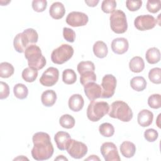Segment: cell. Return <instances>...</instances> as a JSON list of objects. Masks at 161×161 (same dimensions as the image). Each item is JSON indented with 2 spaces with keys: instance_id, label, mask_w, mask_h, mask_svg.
Wrapping results in <instances>:
<instances>
[{
  "instance_id": "cell-23",
  "label": "cell",
  "mask_w": 161,
  "mask_h": 161,
  "mask_svg": "<svg viewBox=\"0 0 161 161\" xmlns=\"http://www.w3.org/2000/svg\"><path fill=\"white\" fill-rule=\"evenodd\" d=\"M130 70L135 73L141 72L145 68V62L143 58L139 56L133 57L129 62Z\"/></svg>"
},
{
  "instance_id": "cell-39",
  "label": "cell",
  "mask_w": 161,
  "mask_h": 161,
  "mask_svg": "<svg viewBox=\"0 0 161 161\" xmlns=\"http://www.w3.org/2000/svg\"><path fill=\"white\" fill-rule=\"evenodd\" d=\"M158 136V133L157 130L153 128H149L145 131L144 138L145 140L149 142H155Z\"/></svg>"
},
{
  "instance_id": "cell-34",
  "label": "cell",
  "mask_w": 161,
  "mask_h": 161,
  "mask_svg": "<svg viewBox=\"0 0 161 161\" xmlns=\"http://www.w3.org/2000/svg\"><path fill=\"white\" fill-rule=\"evenodd\" d=\"M148 79L153 84L161 83V69L155 67L152 69L148 72Z\"/></svg>"
},
{
  "instance_id": "cell-37",
  "label": "cell",
  "mask_w": 161,
  "mask_h": 161,
  "mask_svg": "<svg viewBox=\"0 0 161 161\" xmlns=\"http://www.w3.org/2000/svg\"><path fill=\"white\" fill-rule=\"evenodd\" d=\"M32 8L36 12L40 13L44 11L47 6V1L46 0H34L31 3Z\"/></svg>"
},
{
  "instance_id": "cell-4",
  "label": "cell",
  "mask_w": 161,
  "mask_h": 161,
  "mask_svg": "<svg viewBox=\"0 0 161 161\" xmlns=\"http://www.w3.org/2000/svg\"><path fill=\"white\" fill-rule=\"evenodd\" d=\"M109 116L123 122H128L133 118V112L128 104L123 101H116L111 104Z\"/></svg>"
},
{
  "instance_id": "cell-3",
  "label": "cell",
  "mask_w": 161,
  "mask_h": 161,
  "mask_svg": "<svg viewBox=\"0 0 161 161\" xmlns=\"http://www.w3.org/2000/svg\"><path fill=\"white\" fill-rule=\"evenodd\" d=\"M25 57L28 60L29 67L36 70L43 69L47 63L45 57L42 53L40 48L35 44L30 45L26 48Z\"/></svg>"
},
{
  "instance_id": "cell-17",
  "label": "cell",
  "mask_w": 161,
  "mask_h": 161,
  "mask_svg": "<svg viewBox=\"0 0 161 161\" xmlns=\"http://www.w3.org/2000/svg\"><path fill=\"white\" fill-rule=\"evenodd\" d=\"M84 104V101L80 94H74L72 95L69 99V108L73 111L78 112L80 111L83 108Z\"/></svg>"
},
{
  "instance_id": "cell-11",
  "label": "cell",
  "mask_w": 161,
  "mask_h": 161,
  "mask_svg": "<svg viewBox=\"0 0 161 161\" xmlns=\"http://www.w3.org/2000/svg\"><path fill=\"white\" fill-rule=\"evenodd\" d=\"M101 153L106 161H119L117 147L112 142H105L102 144L100 148Z\"/></svg>"
},
{
  "instance_id": "cell-27",
  "label": "cell",
  "mask_w": 161,
  "mask_h": 161,
  "mask_svg": "<svg viewBox=\"0 0 161 161\" xmlns=\"http://www.w3.org/2000/svg\"><path fill=\"white\" fill-rule=\"evenodd\" d=\"M21 75L22 78L25 81L27 82H33L38 77V70L31 67H27L23 70Z\"/></svg>"
},
{
  "instance_id": "cell-28",
  "label": "cell",
  "mask_w": 161,
  "mask_h": 161,
  "mask_svg": "<svg viewBox=\"0 0 161 161\" xmlns=\"http://www.w3.org/2000/svg\"><path fill=\"white\" fill-rule=\"evenodd\" d=\"M14 69L10 63L5 62L0 64V77L1 78H8L14 74Z\"/></svg>"
},
{
  "instance_id": "cell-41",
  "label": "cell",
  "mask_w": 161,
  "mask_h": 161,
  "mask_svg": "<svg viewBox=\"0 0 161 161\" xmlns=\"http://www.w3.org/2000/svg\"><path fill=\"white\" fill-rule=\"evenodd\" d=\"M142 4V1H126V6L130 11H136L138 10Z\"/></svg>"
},
{
  "instance_id": "cell-45",
  "label": "cell",
  "mask_w": 161,
  "mask_h": 161,
  "mask_svg": "<svg viewBox=\"0 0 161 161\" xmlns=\"http://www.w3.org/2000/svg\"><path fill=\"white\" fill-rule=\"evenodd\" d=\"M55 160H68V159L66 157H65L64 155H58L57 158H55Z\"/></svg>"
},
{
  "instance_id": "cell-31",
  "label": "cell",
  "mask_w": 161,
  "mask_h": 161,
  "mask_svg": "<svg viewBox=\"0 0 161 161\" xmlns=\"http://www.w3.org/2000/svg\"><path fill=\"white\" fill-rule=\"evenodd\" d=\"M99 131L103 136L111 137L114 133V128L111 123H104L99 126Z\"/></svg>"
},
{
  "instance_id": "cell-6",
  "label": "cell",
  "mask_w": 161,
  "mask_h": 161,
  "mask_svg": "<svg viewBox=\"0 0 161 161\" xmlns=\"http://www.w3.org/2000/svg\"><path fill=\"white\" fill-rule=\"evenodd\" d=\"M110 27L112 31L117 34L124 33L128 29V23L125 13L117 9L112 13L109 17Z\"/></svg>"
},
{
  "instance_id": "cell-21",
  "label": "cell",
  "mask_w": 161,
  "mask_h": 161,
  "mask_svg": "<svg viewBox=\"0 0 161 161\" xmlns=\"http://www.w3.org/2000/svg\"><path fill=\"white\" fill-rule=\"evenodd\" d=\"M120 152L123 157L131 158L135 153L136 147L133 143L129 141H125L120 145Z\"/></svg>"
},
{
  "instance_id": "cell-24",
  "label": "cell",
  "mask_w": 161,
  "mask_h": 161,
  "mask_svg": "<svg viewBox=\"0 0 161 161\" xmlns=\"http://www.w3.org/2000/svg\"><path fill=\"white\" fill-rule=\"evenodd\" d=\"M145 58L148 63L155 64L160 60V52L156 47H152L147 50L145 54Z\"/></svg>"
},
{
  "instance_id": "cell-13",
  "label": "cell",
  "mask_w": 161,
  "mask_h": 161,
  "mask_svg": "<svg viewBox=\"0 0 161 161\" xmlns=\"http://www.w3.org/2000/svg\"><path fill=\"white\" fill-rule=\"evenodd\" d=\"M65 20L69 25L72 27H79L85 26L89 21V18L84 13L72 11L68 14Z\"/></svg>"
},
{
  "instance_id": "cell-16",
  "label": "cell",
  "mask_w": 161,
  "mask_h": 161,
  "mask_svg": "<svg viewBox=\"0 0 161 161\" xmlns=\"http://www.w3.org/2000/svg\"><path fill=\"white\" fill-rule=\"evenodd\" d=\"M111 47L114 53L121 55L128 51L129 43L128 40L125 38H116L112 41Z\"/></svg>"
},
{
  "instance_id": "cell-9",
  "label": "cell",
  "mask_w": 161,
  "mask_h": 161,
  "mask_svg": "<svg viewBox=\"0 0 161 161\" xmlns=\"http://www.w3.org/2000/svg\"><path fill=\"white\" fill-rule=\"evenodd\" d=\"M157 23V20L152 15L144 14L137 16L134 21L135 28L140 31H145L153 28Z\"/></svg>"
},
{
  "instance_id": "cell-12",
  "label": "cell",
  "mask_w": 161,
  "mask_h": 161,
  "mask_svg": "<svg viewBox=\"0 0 161 161\" xmlns=\"http://www.w3.org/2000/svg\"><path fill=\"white\" fill-rule=\"evenodd\" d=\"M58 77V70L55 67H50L42 74L40 79V82L42 86L51 87L54 86L57 82Z\"/></svg>"
},
{
  "instance_id": "cell-26",
  "label": "cell",
  "mask_w": 161,
  "mask_h": 161,
  "mask_svg": "<svg viewBox=\"0 0 161 161\" xmlns=\"http://www.w3.org/2000/svg\"><path fill=\"white\" fill-rule=\"evenodd\" d=\"M13 93L15 97L19 99H24L27 97L28 94V89L23 84H16L13 87Z\"/></svg>"
},
{
  "instance_id": "cell-32",
  "label": "cell",
  "mask_w": 161,
  "mask_h": 161,
  "mask_svg": "<svg viewBox=\"0 0 161 161\" xmlns=\"http://www.w3.org/2000/svg\"><path fill=\"white\" fill-rule=\"evenodd\" d=\"M77 69L79 74L80 75L86 72H94L95 66L94 63L91 61H82L78 64Z\"/></svg>"
},
{
  "instance_id": "cell-35",
  "label": "cell",
  "mask_w": 161,
  "mask_h": 161,
  "mask_svg": "<svg viewBox=\"0 0 161 161\" xmlns=\"http://www.w3.org/2000/svg\"><path fill=\"white\" fill-rule=\"evenodd\" d=\"M116 2L114 0H104L101 4V9L105 13H111L115 11Z\"/></svg>"
},
{
  "instance_id": "cell-8",
  "label": "cell",
  "mask_w": 161,
  "mask_h": 161,
  "mask_svg": "<svg viewBox=\"0 0 161 161\" xmlns=\"http://www.w3.org/2000/svg\"><path fill=\"white\" fill-rule=\"evenodd\" d=\"M116 79L112 74L105 75L102 79L101 88H102V98L111 97L115 92L116 87Z\"/></svg>"
},
{
  "instance_id": "cell-30",
  "label": "cell",
  "mask_w": 161,
  "mask_h": 161,
  "mask_svg": "<svg viewBox=\"0 0 161 161\" xmlns=\"http://www.w3.org/2000/svg\"><path fill=\"white\" fill-rule=\"evenodd\" d=\"M59 123L62 127L67 129H70L75 125V119L71 115L65 114L60 118Z\"/></svg>"
},
{
  "instance_id": "cell-2",
  "label": "cell",
  "mask_w": 161,
  "mask_h": 161,
  "mask_svg": "<svg viewBox=\"0 0 161 161\" xmlns=\"http://www.w3.org/2000/svg\"><path fill=\"white\" fill-rule=\"evenodd\" d=\"M38 39V35L36 31L33 28H28L15 36L13 46L17 52L23 53L29 45L36 43Z\"/></svg>"
},
{
  "instance_id": "cell-40",
  "label": "cell",
  "mask_w": 161,
  "mask_h": 161,
  "mask_svg": "<svg viewBox=\"0 0 161 161\" xmlns=\"http://www.w3.org/2000/svg\"><path fill=\"white\" fill-rule=\"evenodd\" d=\"M63 36L66 41L73 43L75 39V33L72 29L64 27L63 28Z\"/></svg>"
},
{
  "instance_id": "cell-38",
  "label": "cell",
  "mask_w": 161,
  "mask_h": 161,
  "mask_svg": "<svg viewBox=\"0 0 161 161\" xmlns=\"http://www.w3.org/2000/svg\"><path fill=\"white\" fill-rule=\"evenodd\" d=\"M161 8L160 1H148L147 3V9L152 13H156L160 11Z\"/></svg>"
},
{
  "instance_id": "cell-1",
  "label": "cell",
  "mask_w": 161,
  "mask_h": 161,
  "mask_svg": "<svg viewBox=\"0 0 161 161\" xmlns=\"http://www.w3.org/2000/svg\"><path fill=\"white\" fill-rule=\"evenodd\" d=\"M33 147L31 155L36 160H45L53 153V147L49 135L45 132H37L32 137Z\"/></svg>"
},
{
  "instance_id": "cell-44",
  "label": "cell",
  "mask_w": 161,
  "mask_h": 161,
  "mask_svg": "<svg viewBox=\"0 0 161 161\" xmlns=\"http://www.w3.org/2000/svg\"><path fill=\"white\" fill-rule=\"evenodd\" d=\"M100 160V158L97 156V155H90V157H89L88 158H87L86 159H85V160Z\"/></svg>"
},
{
  "instance_id": "cell-29",
  "label": "cell",
  "mask_w": 161,
  "mask_h": 161,
  "mask_svg": "<svg viewBox=\"0 0 161 161\" xmlns=\"http://www.w3.org/2000/svg\"><path fill=\"white\" fill-rule=\"evenodd\" d=\"M62 80L66 84H73L77 80V75L74 70L65 69L62 73Z\"/></svg>"
},
{
  "instance_id": "cell-22",
  "label": "cell",
  "mask_w": 161,
  "mask_h": 161,
  "mask_svg": "<svg viewBox=\"0 0 161 161\" xmlns=\"http://www.w3.org/2000/svg\"><path fill=\"white\" fill-rule=\"evenodd\" d=\"M94 54L99 58L106 57L108 53V49L106 44L103 41H97L94 43L92 47Z\"/></svg>"
},
{
  "instance_id": "cell-25",
  "label": "cell",
  "mask_w": 161,
  "mask_h": 161,
  "mask_svg": "<svg viewBox=\"0 0 161 161\" xmlns=\"http://www.w3.org/2000/svg\"><path fill=\"white\" fill-rule=\"evenodd\" d=\"M130 86L133 90L140 92L143 91L146 88L147 81L143 77H134L130 80Z\"/></svg>"
},
{
  "instance_id": "cell-19",
  "label": "cell",
  "mask_w": 161,
  "mask_h": 161,
  "mask_svg": "<svg viewBox=\"0 0 161 161\" xmlns=\"http://www.w3.org/2000/svg\"><path fill=\"white\" fill-rule=\"evenodd\" d=\"M65 13V7L60 2H55L50 7L49 14L53 19H60L64 17Z\"/></svg>"
},
{
  "instance_id": "cell-36",
  "label": "cell",
  "mask_w": 161,
  "mask_h": 161,
  "mask_svg": "<svg viewBox=\"0 0 161 161\" xmlns=\"http://www.w3.org/2000/svg\"><path fill=\"white\" fill-rule=\"evenodd\" d=\"M148 106L153 109H158L161 107V96L159 94H153L148 99Z\"/></svg>"
},
{
  "instance_id": "cell-42",
  "label": "cell",
  "mask_w": 161,
  "mask_h": 161,
  "mask_svg": "<svg viewBox=\"0 0 161 161\" xmlns=\"http://www.w3.org/2000/svg\"><path fill=\"white\" fill-rule=\"evenodd\" d=\"M9 94V87L7 83L0 82V99H4L7 98Z\"/></svg>"
},
{
  "instance_id": "cell-10",
  "label": "cell",
  "mask_w": 161,
  "mask_h": 161,
  "mask_svg": "<svg viewBox=\"0 0 161 161\" xmlns=\"http://www.w3.org/2000/svg\"><path fill=\"white\" fill-rule=\"evenodd\" d=\"M68 153L74 158L79 159L84 157L87 153V147L81 142L71 139L67 148Z\"/></svg>"
},
{
  "instance_id": "cell-33",
  "label": "cell",
  "mask_w": 161,
  "mask_h": 161,
  "mask_svg": "<svg viewBox=\"0 0 161 161\" xmlns=\"http://www.w3.org/2000/svg\"><path fill=\"white\" fill-rule=\"evenodd\" d=\"M96 80V75L94 72H86L80 74V82L83 86H85L86 84L90 82H94Z\"/></svg>"
},
{
  "instance_id": "cell-7",
  "label": "cell",
  "mask_w": 161,
  "mask_h": 161,
  "mask_svg": "<svg viewBox=\"0 0 161 161\" xmlns=\"http://www.w3.org/2000/svg\"><path fill=\"white\" fill-rule=\"evenodd\" d=\"M74 54V49L68 44H62L54 49L51 53L53 63L61 65L70 60Z\"/></svg>"
},
{
  "instance_id": "cell-14",
  "label": "cell",
  "mask_w": 161,
  "mask_h": 161,
  "mask_svg": "<svg viewBox=\"0 0 161 161\" xmlns=\"http://www.w3.org/2000/svg\"><path fill=\"white\" fill-rule=\"evenodd\" d=\"M84 93L90 101H94L101 97V86L95 82H90L84 86Z\"/></svg>"
},
{
  "instance_id": "cell-20",
  "label": "cell",
  "mask_w": 161,
  "mask_h": 161,
  "mask_svg": "<svg viewBox=\"0 0 161 161\" xmlns=\"http://www.w3.org/2000/svg\"><path fill=\"white\" fill-rule=\"evenodd\" d=\"M57 94L53 90H46L44 91L41 96V101L42 104L46 107L52 106L56 102Z\"/></svg>"
},
{
  "instance_id": "cell-5",
  "label": "cell",
  "mask_w": 161,
  "mask_h": 161,
  "mask_svg": "<svg viewBox=\"0 0 161 161\" xmlns=\"http://www.w3.org/2000/svg\"><path fill=\"white\" fill-rule=\"evenodd\" d=\"M109 110V105L105 101H91L87 109V118L92 121L96 122L101 119Z\"/></svg>"
},
{
  "instance_id": "cell-43",
  "label": "cell",
  "mask_w": 161,
  "mask_h": 161,
  "mask_svg": "<svg viewBox=\"0 0 161 161\" xmlns=\"http://www.w3.org/2000/svg\"><path fill=\"white\" fill-rule=\"evenodd\" d=\"M99 1L98 0L95 1V0H91V1H85V3L87 4L88 6L90 7H95L97 6Z\"/></svg>"
},
{
  "instance_id": "cell-18",
  "label": "cell",
  "mask_w": 161,
  "mask_h": 161,
  "mask_svg": "<svg viewBox=\"0 0 161 161\" xmlns=\"http://www.w3.org/2000/svg\"><path fill=\"white\" fill-rule=\"evenodd\" d=\"M153 114L152 112L148 109H142L140 111L137 116L138 123L142 127H147L152 123Z\"/></svg>"
},
{
  "instance_id": "cell-15",
  "label": "cell",
  "mask_w": 161,
  "mask_h": 161,
  "mask_svg": "<svg viewBox=\"0 0 161 161\" xmlns=\"http://www.w3.org/2000/svg\"><path fill=\"white\" fill-rule=\"evenodd\" d=\"M54 140L59 150H67L71 141V137L67 132L60 131L55 135Z\"/></svg>"
}]
</instances>
